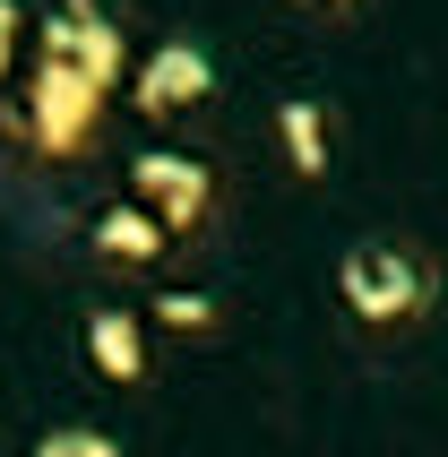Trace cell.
<instances>
[{
    "label": "cell",
    "mask_w": 448,
    "mask_h": 457,
    "mask_svg": "<svg viewBox=\"0 0 448 457\" xmlns=\"http://www.w3.org/2000/svg\"><path fill=\"white\" fill-rule=\"evenodd\" d=\"M121 87V26L95 0H61L35 26V70H26V138L44 155H78L104 121V96Z\"/></svg>",
    "instance_id": "1"
},
{
    "label": "cell",
    "mask_w": 448,
    "mask_h": 457,
    "mask_svg": "<svg viewBox=\"0 0 448 457\" xmlns=\"http://www.w3.org/2000/svg\"><path fill=\"white\" fill-rule=\"evenodd\" d=\"M336 294H345V311L362 328H405V320H423L440 303V268L397 233H371V242H353L336 259Z\"/></svg>",
    "instance_id": "2"
},
{
    "label": "cell",
    "mask_w": 448,
    "mask_h": 457,
    "mask_svg": "<svg viewBox=\"0 0 448 457\" xmlns=\"http://www.w3.org/2000/svg\"><path fill=\"white\" fill-rule=\"evenodd\" d=\"M129 199H138L155 225L181 242V233H199V225H207V207H216V173H207L199 155L155 147V155H129Z\"/></svg>",
    "instance_id": "3"
},
{
    "label": "cell",
    "mask_w": 448,
    "mask_h": 457,
    "mask_svg": "<svg viewBox=\"0 0 448 457\" xmlns=\"http://www.w3.org/2000/svg\"><path fill=\"white\" fill-rule=\"evenodd\" d=\"M138 112H190V104H207L216 96V61H207V44H190V35H173V44H155L147 61H138Z\"/></svg>",
    "instance_id": "4"
},
{
    "label": "cell",
    "mask_w": 448,
    "mask_h": 457,
    "mask_svg": "<svg viewBox=\"0 0 448 457\" xmlns=\"http://www.w3.org/2000/svg\"><path fill=\"white\" fill-rule=\"evenodd\" d=\"M276 147H285V164H294L302 181L328 173V155H336V121H328L319 96H285L276 104Z\"/></svg>",
    "instance_id": "5"
},
{
    "label": "cell",
    "mask_w": 448,
    "mask_h": 457,
    "mask_svg": "<svg viewBox=\"0 0 448 457\" xmlns=\"http://www.w3.org/2000/svg\"><path fill=\"white\" fill-rule=\"evenodd\" d=\"M87 362H95L104 380H138L147 371V320L138 311H87Z\"/></svg>",
    "instance_id": "6"
},
{
    "label": "cell",
    "mask_w": 448,
    "mask_h": 457,
    "mask_svg": "<svg viewBox=\"0 0 448 457\" xmlns=\"http://www.w3.org/2000/svg\"><path fill=\"white\" fill-rule=\"evenodd\" d=\"M164 242H173V233L155 225L138 199H121V207L95 216V259H112V268H147V259H164Z\"/></svg>",
    "instance_id": "7"
},
{
    "label": "cell",
    "mask_w": 448,
    "mask_h": 457,
    "mask_svg": "<svg viewBox=\"0 0 448 457\" xmlns=\"http://www.w3.org/2000/svg\"><path fill=\"white\" fill-rule=\"evenodd\" d=\"M35 457H121V440L95 432V423H52V432L35 440Z\"/></svg>",
    "instance_id": "8"
},
{
    "label": "cell",
    "mask_w": 448,
    "mask_h": 457,
    "mask_svg": "<svg viewBox=\"0 0 448 457\" xmlns=\"http://www.w3.org/2000/svg\"><path fill=\"white\" fill-rule=\"evenodd\" d=\"M155 320H164V328H207V320H216V303H207V294H164V303H155Z\"/></svg>",
    "instance_id": "9"
},
{
    "label": "cell",
    "mask_w": 448,
    "mask_h": 457,
    "mask_svg": "<svg viewBox=\"0 0 448 457\" xmlns=\"http://www.w3.org/2000/svg\"><path fill=\"white\" fill-rule=\"evenodd\" d=\"M18 44H26V9L0 0V87H9V70H18Z\"/></svg>",
    "instance_id": "10"
},
{
    "label": "cell",
    "mask_w": 448,
    "mask_h": 457,
    "mask_svg": "<svg viewBox=\"0 0 448 457\" xmlns=\"http://www.w3.org/2000/svg\"><path fill=\"white\" fill-rule=\"evenodd\" d=\"M319 9H353V0H319Z\"/></svg>",
    "instance_id": "11"
}]
</instances>
